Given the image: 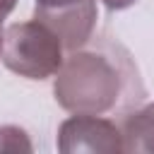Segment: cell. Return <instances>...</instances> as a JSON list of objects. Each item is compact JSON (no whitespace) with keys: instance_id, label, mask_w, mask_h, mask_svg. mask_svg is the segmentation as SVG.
I'll return each mask as SVG.
<instances>
[{"instance_id":"1","label":"cell","mask_w":154,"mask_h":154,"mask_svg":"<svg viewBox=\"0 0 154 154\" xmlns=\"http://www.w3.org/2000/svg\"><path fill=\"white\" fill-rule=\"evenodd\" d=\"M55 101L70 113H106L120 94V75L116 65L91 51H72L55 72Z\"/></svg>"},{"instance_id":"2","label":"cell","mask_w":154,"mask_h":154,"mask_svg":"<svg viewBox=\"0 0 154 154\" xmlns=\"http://www.w3.org/2000/svg\"><path fill=\"white\" fill-rule=\"evenodd\" d=\"M63 51L60 36L34 17L31 22H19L2 31L0 60L7 70L26 79H46L60 70L65 60Z\"/></svg>"},{"instance_id":"3","label":"cell","mask_w":154,"mask_h":154,"mask_svg":"<svg viewBox=\"0 0 154 154\" xmlns=\"http://www.w3.org/2000/svg\"><path fill=\"white\" fill-rule=\"evenodd\" d=\"M58 149L63 154L75 152H125L123 132L106 118L94 113H75L58 130Z\"/></svg>"},{"instance_id":"4","label":"cell","mask_w":154,"mask_h":154,"mask_svg":"<svg viewBox=\"0 0 154 154\" xmlns=\"http://www.w3.org/2000/svg\"><path fill=\"white\" fill-rule=\"evenodd\" d=\"M43 24H48L63 41L67 51H77L91 38L94 24H96V2L94 0H82L70 7L60 10H36L34 14Z\"/></svg>"},{"instance_id":"5","label":"cell","mask_w":154,"mask_h":154,"mask_svg":"<svg viewBox=\"0 0 154 154\" xmlns=\"http://www.w3.org/2000/svg\"><path fill=\"white\" fill-rule=\"evenodd\" d=\"M125 152H147L154 154V103L132 113L123 128Z\"/></svg>"},{"instance_id":"6","label":"cell","mask_w":154,"mask_h":154,"mask_svg":"<svg viewBox=\"0 0 154 154\" xmlns=\"http://www.w3.org/2000/svg\"><path fill=\"white\" fill-rule=\"evenodd\" d=\"M19 149L31 152V142H29L26 132L14 125L0 128V152H19Z\"/></svg>"},{"instance_id":"7","label":"cell","mask_w":154,"mask_h":154,"mask_svg":"<svg viewBox=\"0 0 154 154\" xmlns=\"http://www.w3.org/2000/svg\"><path fill=\"white\" fill-rule=\"evenodd\" d=\"M75 2H82V0H36V10H60Z\"/></svg>"},{"instance_id":"8","label":"cell","mask_w":154,"mask_h":154,"mask_svg":"<svg viewBox=\"0 0 154 154\" xmlns=\"http://www.w3.org/2000/svg\"><path fill=\"white\" fill-rule=\"evenodd\" d=\"M108 10H125V7H130L132 2H137V0H101Z\"/></svg>"},{"instance_id":"9","label":"cell","mask_w":154,"mask_h":154,"mask_svg":"<svg viewBox=\"0 0 154 154\" xmlns=\"http://www.w3.org/2000/svg\"><path fill=\"white\" fill-rule=\"evenodd\" d=\"M14 5H17V0H0V22L14 10Z\"/></svg>"},{"instance_id":"10","label":"cell","mask_w":154,"mask_h":154,"mask_svg":"<svg viewBox=\"0 0 154 154\" xmlns=\"http://www.w3.org/2000/svg\"><path fill=\"white\" fill-rule=\"evenodd\" d=\"M0 43H2V22H0Z\"/></svg>"}]
</instances>
